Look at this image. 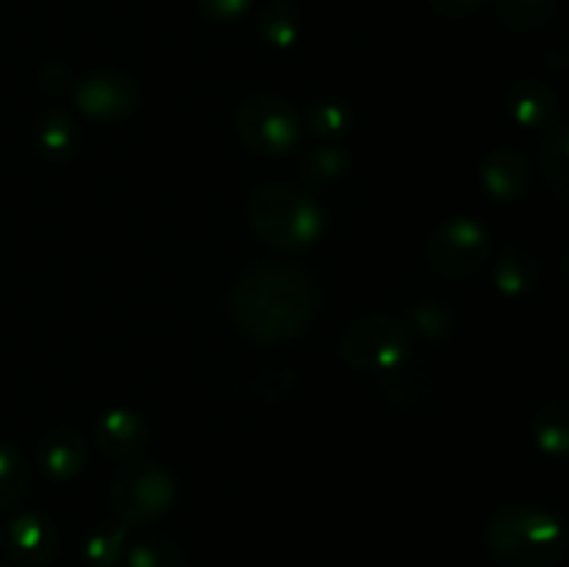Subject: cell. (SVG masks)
Listing matches in <instances>:
<instances>
[{"label": "cell", "mask_w": 569, "mask_h": 567, "mask_svg": "<svg viewBox=\"0 0 569 567\" xmlns=\"http://www.w3.org/2000/svg\"><path fill=\"white\" fill-rule=\"evenodd\" d=\"M320 292L309 272L281 261H256L231 289V315L256 342H287L315 320Z\"/></svg>", "instance_id": "cell-1"}, {"label": "cell", "mask_w": 569, "mask_h": 567, "mask_svg": "<svg viewBox=\"0 0 569 567\" xmlns=\"http://www.w3.org/2000/svg\"><path fill=\"white\" fill-rule=\"evenodd\" d=\"M487 548L500 567H553L565 556L567 528L539 506H506L489 520Z\"/></svg>", "instance_id": "cell-2"}, {"label": "cell", "mask_w": 569, "mask_h": 567, "mask_svg": "<svg viewBox=\"0 0 569 567\" xmlns=\"http://www.w3.org/2000/svg\"><path fill=\"white\" fill-rule=\"evenodd\" d=\"M250 226L267 245L300 250L315 245L326 231V215L300 189L287 183H267L250 195Z\"/></svg>", "instance_id": "cell-3"}, {"label": "cell", "mask_w": 569, "mask_h": 567, "mask_svg": "<svg viewBox=\"0 0 569 567\" xmlns=\"http://www.w3.org/2000/svg\"><path fill=\"white\" fill-rule=\"evenodd\" d=\"M111 506L117 511V520L128 528L148 526L159 520L161 515L176 504V478L156 461L133 459L126 461L111 478Z\"/></svg>", "instance_id": "cell-4"}, {"label": "cell", "mask_w": 569, "mask_h": 567, "mask_svg": "<svg viewBox=\"0 0 569 567\" xmlns=\"http://www.w3.org/2000/svg\"><path fill=\"white\" fill-rule=\"evenodd\" d=\"M411 337L409 328L400 320L387 315L361 317L339 339V356L350 367L361 372H383L395 370L409 359Z\"/></svg>", "instance_id": "cell-5"}, {"label": "cell", "mask_w": 569, "mask_h": 567, "mask_svg": "<svg viewBox=\"0 0 569 567\" xmlns=\"http://www.w3.org/2000/svg\"><path fill=\"white\" fill-rule=\"evenodd\" d=\"M237 133L248 145V150L278 159V156L298 148L303 122H300V115L292 109V103H287L283 98L250 94L237 109Z\"/></svg>", "instance_id": "cell-6"}, {"label": "cell", "mask_w": 569, "mask_h": 567, "mask_svg": "<svg viewBox=\"0 0 569 567\" xmlns=\"http://www.w3.org/2000/svg\"><path fill=\"white\" fill-rule=\"evenodd\" d=\"M428 261L445 278H470L487 265L489 231L476 217H450L428 239Z\"/></svg>", "instance_id": "cell-7"}, {"label": "cell", "mask_w": 569, "mask_h": 567, "mask_svg": "<svg viewBox=\"0 0 569 567\" xmlns=\"http://www.w3.org/2000/svg\"><path fill=\"white\" fill-rule=\"evenodd\" d=\"M76 106L92 120H126L142 103V89L131 76L117 70H98L76 83Z\"/></svg>", "instance_id": "cell-8"}, {"label": "cell", "mask_w": 569, "mask_h": 567, "mask_svg": "<svg viewBox=\"0 0 569 567\" xmlns=\"http://www.w3.org/2000/svg\"><path fill=\"white\" fill-rule=\"evenodd\" d=\"M6 545H9L11 559L20 561V565L44 567L53 561L56 550H59V531L39 511H20L9 523Z\"/></svg>", "instance_id": "cell-9"}, {"label": "cell", "mask_w": 569, "mask_h": 567, "mask_svg": "<svg viewBox=\"0 0 569 567\" xmlns=\"http://www.w3.org/2000/svg\"><path fill=\"white\" fill-rule=\"evenodd\" d=\"M39 470L56 484H67L87 465V442L70 426H53L37 445Z\"/></svg>", "instance_id": "cell-10"}, {"label": "cell", "mask_w": 569, "mask_h": 567, "mask_svg": "<svg viewBox=\"0 0 569 567\" xmlns=\"http://www.w3.org/2000/svg\"><path fill=\"white\" fill-rule=\"evenodd\" d=\"M150 426L131 409H111L94 422V442L114 459H133L148 448Z\"/></svg>", "instance_id": "cell-11"}, {"label": "cell", "mask_w": 569, "mask_h": 567, "mask_svg": "<svg viewBox=\"0 0 569 567\" xmlns=\"http://www.w3.org/2000/svg\"><path fill=\"white\" fill-rule=\"evenodd\" d=\"M481 183L495 200H520L531 187V165L515 148H498L483 159Z\"/></svg>", "instance_id": "cell-12"}, {"label": "cell", "mask_w": 569, "mask_h": 567, "mask_svg": "<svg viewBox=\"0 0 569 567\" xmlns=\"http://www.w3.org/2000/svg\"><path fill=\"white\" fill-rule=\"evenodd\" d=\"M506 111L520 128H548L559 115V94L537 78L517 81L506 94Z\"/></svg>", "instance_id": "cell-13"}, {"label": "cell", "mask_w": 569, "mask_h": 567, "mask_svg": "<svg viewBox=\"0 0 569 567\" xmlns=\"http://www.w3.org/2000/svg\"><path fill=\"white\" fill-rule=\"evenodd\" d=\"M33 142L44 159L64 165L81 150V128L64 109H48L37 120Z\"/></svg>", "instance_id": "cell-14"}, {"label": "cell", "mask_w": 569, "mask_h": 567, "mask_svg": "<svg viewBox=\"0 0 569 567\" xmlns=\"http://www.w3.org/2000/svg\"><path fill=\"white\" fill-rule=\"evenodd\" d=\"M492 278L495 289H498L500 295H506V298H520V295L531 292L539 284L537 256H533L531 250L511 245V248H506L503 253L498 256V261H495Z\"/></svg>", "instance_id": "cell-15"}, {"label": "cell", "mask_w": 569, "mask_h": 567, "mask_svg": "<svg viewBox=\"0 0 569 567\" xmlns=\"http://www.w3.org/2000/svg\"><path fill=\"white\" fill-rule=\"evenodd\" d=\"M533 439L548 456H569V398L548 400L533 417Z\"/></svg>", "instance_id": "cell-16"}, {"label": "cell", "mask_w": 569, "mask_h": 567, "mask_svg": "<svg viewBox=\"0 0 569 567\" xmlns=\"http://www.w3.org/2000/svg\"><path fill=\"white\" fill-rule=\"evenodd\" d=\"M259 33L267 44L278 50H289L298 44L303 33V17L292 0H272L259 14Z\"/></svg>", "instance_id": "cell-17"}, {"label": "cell", "mask_w": 569, "mask_h": 567, "mask_svg": "<svg viewBox=\"0 0 569 567\" xmlns=\"http://www.w3.org/2000/svg\"><path fill=\"white\" fill-rule=\"evenodd\" d=\"M539 165H542L548 187L559 198L569 200V126L553 128L548 133V139L542 142V153H539Z\"/></svg>", "instance_id": "cell-18"}, {"label": "cell", "mask_w": 569, "mask_h": 567, "mask_svg": "<svg viewBox=\"0 0 569 567\" xmlns=\"http://www.w3.org/2000/svg\"><path fill=\"white\" fill-rule=\"evenodd\" d=\"M128 550V526L126 523H103L92 528L83 539V559L92 567H114Z\"/></svg>", "instance_id": "cell-19"}, {"label": "cell", "mask_w": 569, "mask_h": 567, "mask_svg": "<svg viewBox=\"0 0 569 567\" xmlns=\"http://www.w3.org/2000/svg\"><path fill=\"white\" fill-rule=\"evenodd\" d=\"M303 122L309 128V133H315V137L337 139L350 131V126H353V111L339 98H317L306 109Z\"/></svg>", "instance_id": "cell-20"}, {"label": "cell", "mask_w": 569, "mask_h": 567, "mask_svg": "<svg viewBox=\"0 0 569 567\" xmlns=\"http://www.w3.org/2000/svg\"><path fill=\"white\" fill-rule=\"evenodd\" d=\"M31 487V470L20 450L0 442V509H14L26 500Z\"/></svg>", "instance_id": "cell-21"}, {"label": "cell", "mask_w": 569, "mask_h": 567, "mask_svg": "<svg viewBox=\"0 0 569 567\" xmlns=\"http://www.w3.org/2000/svg\"><path fill=\"white\" fill-rule=\"evenodd\" d=\"M350 170V153L337 145H317L300 156V172L311 183H328L342 178Z\"/></svg>", "instance_id": "cell-22"}, {"label": "cell", "mask_w": 569, "mask_h": 567, "mask_svg": "<svg viewBox=\"0 0 569 567\" xmlns=\"http://www.w3.org/2000/svg\"><path fill=\"white\" fill-rule=\"evenodd\" d=\"M498 9L511 28L533 31L553 17L556 0H498Z\"/></svg>", "instance_id": "cell-23"}, {"label": "cell", "mask_w": 569, "mask_h": 567, "mask_svg": "<svg viewBox=\"0 0 569 567\" xmlns=\"http://www.w3.org/2000/svg\"><path fill=\"white\" fill-rule=\"evenodd\" d=\"M126 567H187L181 550L164 539H139L128 545Z\"/></svg>", "instance_id": "cell-24"}, {"label": "cell", "mask_w": 569, "mask_h": 567, "mask_svg": "<svg viewBox=\"0 0 569 567\" xmlns=\"http://www.w3.org/2000/svg\"><path fill=\"white\" fill-rule=\"evenodd\" d=\"M411 317H415L417 331L428 339H442L445 334H450V328H453V317L448 315L445 306H437V304L417 306V309L411 311Z\"/></svg>", "instance_id": "cell-25"}, {"label": "cell", "mask_w": 569, "mask_h": 567, "mask_svg": "<svg viewBox=\"0 0 569 567\" xmlns=\"http://www.w3.org/2000/svg\"><path fill=\"white\" fill-rule=\"evenodd\" d=\"M39 83H42V89L48 94H67L76 89V76H72V70L67 64H61V61H48V64L39 70Z\"/></svg>", "instance_id": "cell-26"}, {"label": "cell", "mask_w": 569, "mask_h": 567, "mask_svg": "<svg viewBox=\"0 0 569 567\" xmlns=\"http://www.w3.org/2000/svg\"><path fill=\"white\" fill-rule=\"evenodd\" d=\"M250 6H253V0H198V9L217 22L239 20V17L248 14Z\"/></svg>", "instance_id": "cell-27"}, {"label": "cell", "mask_w": 569, "mask_h": 567, "mask_svg": "<svg viewBox=\"0 0 569 567\" xmlns=\"http://www.w3.org/2000/svg\"><path fill=\"white\" fill-rule=\"evenodd\" d=\"M483 0H431L433 9L439 11V14L450 17V20H461V17H470L472 11L481 6Z\"/></svg>", "instance_id": "cell-28"}, {"label": "cell", "mask_w": 569, "mask_h": 567, "mask_svg": "<svg viewBox=\"0 0 569 567\" xmlns=\"http://www.w3.org/2000/svg\"><path fill=\"white\" fill-rule=\"evenodd\" d=\"M561 265H565V276L569 278V250L565 253V261H561Z\"/></svg>", "instance_id": "cell-29"}, {"label": "cell", "mask_w": 569, "mask_h": 567, "mask_svg": "<svg viewBox=\"0 0 569 567\" xmlns=\"http://www.w3.org/2000/svg\"><path fill=\"white\" fill-rule=\"evenodd\" d=\"M0 543H3V534H0Z\"/></svg>", "instance_id": "cell-30"}, {"label": "cell", "mask_w": 569, "mask_h": 567, "mask_svg": "<svg viewBox=\"0 0 569 567\" xmlns=\"http://www.w3.org/2000/svg\"><path fill=\"white\" fill-rule=\"evenodd\" d=\"M0 567H9V565H0Z\"/></svg>", "instance_id": "cell-31"}]
</instances>
